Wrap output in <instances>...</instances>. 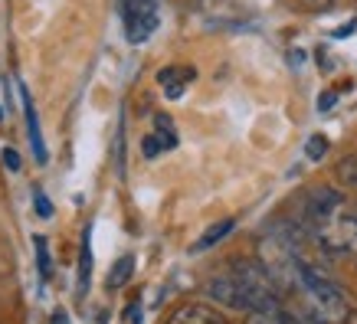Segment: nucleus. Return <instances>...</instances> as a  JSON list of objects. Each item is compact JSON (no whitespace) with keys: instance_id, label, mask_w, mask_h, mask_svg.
<instances>
[{"instance_id":"14","label":"nucleus","mask_w":357,"mask_h":324,"mask_svg":"<svg viewBox=\"0 0 357 324\" xmlns=\"http://www.w3.org/2000/svg\"><path fill=\"white\" fill-rule=\"evenodd\" d=\"M164 151H167V144H164V138L158 134V131H154V134H148V138L141 141V154H144L148 161H154V157H158V154H164Z\"/></svg>"},{"instance_id":"20","label":"nucleus","mask_w":357,"mask_h":324,"mask_svg":"<svg viewBox=\"0 0 357 324\" xmlns=\"http://www.w3.org/2000/svg\"><path fill=\"white\" fill-rule=\"evenodd\" d=\"M128 324H141V304L138 302L128 308Z\"/></svg>"},{"instance_id":"16","label":"nucleus","mask_w":357,"mask_h":324,"mask_svg":"<svg viewBox=\"0 0 357 324\" xmlns=\"http://www.w3.org/2000/svg\"><path fill=\"white\" fill-rule=\"evenodd\" d=\"M33 203H36V216H43V219H50V216H53V203H50V196H46L40 187L33 190Z\"/></svg>"},{"instance_id":"6","label":"nucleus","mask_w":357,"mask_h":324,"mask_svg":"<svg viewBox=\"0 0 357 324\" xmlns=\"http://www.w3.org/2000/svg\"><path fill=\"white\" fill-rule=\"evenodd\" d=\"M167 324H227V318L213 302H181L171 311Z\"/></svg>"},{"instance_id":"8","label":"nucleus","mask_w":357,"mask_h":324,"mask_svg":"<svg viewBox=\"0 0 357 324\" xmlns=\"http://www.w3.org/2000/svg\"><path fill=\"white\" fill-rule=\"evenodd\" d=\"M194 79H197V69H177V65H171V69L158 72V86L164 88V95L171 98V102H177Z\"/></svg>"},{"instance_id":"2","label":"nucleus","mask_w":357,"mask_h":324,"mask_svg":"<svg viewBox=\"0 0 357 324\" xmlns=\"http://www.w3.org/2000/svg\"><path fill=\"white\" fill-rule=\"evenodd\" d=\"M312 239L325 256H344V252H357V216L337 213L325 223L308 229Z\"/></svg>"},{"instance_id":"23","label":"nucleus","mask_w":357,"mask_h":324,"mask_svg":"<svg viewBox=\"0 0 357 324\" xmlns=\"http://www.w3.org/2000/svg\"><path fill=\"white\" fill-rule=\"evenodd\" d=\"M0 118H3V111H0Z\"/></svg>"},{"instance_id":"5","label":"nucleus","mask_w":357,"mask_h":324,"mask_svg":"<svg viewBox=\"0 0 357 324\" xmlns=\"http://www.w3.org/2000/svg\"><path fill=\"white\" fill-rule=\"evenodd\" d=\"M206 295H210V302L220 304V308L246 311V295H243V285L236 281L233 272H227V275H213V279L206 281Z\"/></svg>"},{"instance_id":"18","label":"nucleus","mask_w":357,"mask_h":324,"mask_svg":"<svg viewBox=\"0 0 357 324\" xmlns=\"http://www.w3.org/2000/svg\"><path fill=\"white\" fill-rule=\"evenodd\" d=\"M337 102V92H325V95L318 98V111H331Z\"/></svg>"},{"instance_id":"19","label":"nucleus","mask_w":357,"mask_h":324,"mask_svg":"<svg viewBox=\"0 0 357 324\" xmlns=\"http://www.w3.org/2000/svg\"><path fill=\"white\" fill-rule=\"evenodd\" d=\"M335 0H302V7L305 10H328Z\"/></svg>"},{"instance_id":"4","label":"nucleus","mask_w":357,"mask_h":324,"mask_svg":"<svg viewBox=\"0 0 357 324\" xmlns=\"http://www.w3.org/2000/svg\"><path fill=\"white\" fill-rule=\"evenodd\" d=\"M341 206H344V194L335 190V187H318V190H312V194L302 200L305 226L312 229V226H318V223L331 219V216H337Z\"/></svg>"},{"instance_id":"21","label":"nucleus","mask_w":357,"mask_h":324,"mask_svg":"<svg viewBox=\"0 0 357 324\" xmlns=\"http://www.w3.org/2000/svg\"><path fill=\"white\" fill-rule=\"evenodd\" d=\"M50 324H69V314H66L63 308H56V314L50 318Z\"/></svg>"},{"instance_id":"22","label":"nucleus","mask_w":357,"mask_h":324,"mask_svg":"<svg viewBox=\"0 0 357 324\" xmlns=\"http://www.w3.org/2000/svg\"><path fill=\"white\" fill-rule=\"evenodd\" d=\"M341 324H357V308H351V311H347V318Z\"/></svg>"},{"instance_id":"15","label":"nucleus","mask_w":357,"mask_h":324,"mask_svg":"<svg viewBox=\"0 0 357 324\" xmlns=\"http://www.w3.org/2000/svg\"><path fill=\"white\" fill-rule=\"evenodd\" d=\"M325 151H328V138H325V134H312V138H308V144H305V154H308L312 161H321V157H325Z\"/></svg>"},{"instance_id":"11","label":"nucleus","mask_w":357,"mask_h":324,"mask_svg":"<svg viewBox=\"0 0 357 324\" xmlns=\"http://www.w3.org/2000/svg\"><path fill=\"white\" fill-rule=\"evenodd\" d=\"M92 229H86L82 236V259H79V298H86L89 281H92V239H89Z\"/></svg>"},{"instance_id":"7","label":"nucleus","mask_w":357,"mask_h":324,"mask_svg":"<svg viewBox=\"0 0 357 324\" xmlns=\"http://www.w3.org/2000/svg\"><path fill=\"white\" fill-rule=\"evenodd\" d=\"M20 95H23V118H26V134H30V144H33V157H36V164H46L50 154H46L43 134H40V118H36V105H33V98H30V88L20 86Z\"/></svg>"},{"instance_id":"12","label":"nucleus","mask_w":357,"mask_h":324,"mask_svg":"<svg viewBox=\"0 0 357 324\" xmlns=\"http://www.w3.org/2000/svg\"><path fill=\"white\" fill-rule=\"evenodd\" d=\"M335 180L341 187H357V154H344L335 164Z\"/></svg>"},{"instance_id":"9","label":"nucleus","mask_w":357,"mask_h":324,"mask_svg":"<svg viewBox=\"0 0 357 324\" xmlns=\"http://www.w3.org/2000/svg\"><path fill=\"white\" fill-rule=\"evenodd\" d=\"M233 229H236V219H220V223H213V226L206 229L204 236L194 242V252H204V249H210V246H217V242H223V239H227Z\"/></svg>"},{"instance_id":"17","label":"nucleus","mask_w":357,"mask_h":324,"mask_svg":"<svg viewBox=\"0 0 357 324\" xmlns=\"http://www.w3.org/2000/svg\"><path fill=\"white\" fill-rule=\"evenodd\" d=\"M3 164H7V171H20V157L13 148H3Z\"/></svg>"},{"instance_id":"10","label":"nucleus","mask_w":357,"mask_h":324,"mask_svg":"<svg viewBox=\"0 0 357 324\" xmlns=\"http://www.w3.org/2000/svg\"><path fill=\"white\" fill-rule=\"evenodd\" d=\"M131 275H135V256H121V259H115V265L109 269V288L112 292L125 288Z\"/></svg>"},{"instance_id":"1","label":"nucleus","mask_w":357,"mask_h":324,"mask_svg":"<svg viewBox=\"0 0 357 324\" xmlns=\"http://www.w3.org/2000/svg\"><path fill=\"white\" fill-rule=\"evenodd\" d=\"M298 285H302V292L312 298L314 314H321L325 321H344L347 318L351 304H347L344 292L308 259L298 262Z\"/></svg>"},{"instance_id":"3","label":"nucleus","mask_w":357,"mask_h":324,"mask_svg":"<svg viewBox=\"0 0 357 324\" xmlns=\"http://www.w3.org/2000/svg\"><path fill=\"white\" fill-rule=\"evenodd\" d=\"M121 10H125V33L131 43H144L158 30V0H128Z\"/></svg>"},{"instance_id":"13","label":"nucleus","mask_w":357,"mask_h":324,"mask_svg":"<svg viewBox=\"0 0 357 324\" xmlns=\"http://www.w3.org/2000/svg\"><path fill=\"white\" fill-rule=\"evenodd\" d=\"M33 249H36V265H40V279L50 281V272H53V259H50V246H46L43 236L33 239Z\"/></svg>"}]
</instances>
